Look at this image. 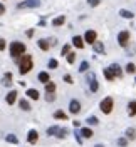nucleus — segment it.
Segmentation results:
<instances>
[{
	"instance_id": "obj_21",
	"label": "nucleus",
	"mask_w": 136,
	"mask_h": 147,
	"mask_svg": "<svg viewBox=\"0 0 136 147\" xmlns=\"http://www.w3.org/2000/svg\"><path fill=\"white\" fill-rule=\"evenodd\" d=\"M37 80L39 82H42V84H47L49 80H51V75H49V72H39V75H37Z\"/></svg>"
},
{
	"instance_id": "obj_17",
	"label": "nucleus",
	"mask_w": 136,
	"mask_h": 147,
	"mask_svg": "<svg viewBox=\"0 0 136 147\" xmlns=\"http://www.w3.org/2000/svg\"><path fill=\"white\" fill-rule=\"evenodd\" d=\"M27 97L29 99H32V100H39L40 99V94H39V90L37 89H27Z\"/></svg>"
},
{
	"instance_id": "obj_33",
	"label": "nucleus",
	"mask_w": 136,
	"mask_h": 147,
	"mask_svg": "<svg viewBox=\"0 0 136 147\" xmlns=\"http://www.w3.org/2000/svg\"><path fill=\"white\" fill-rule=\"evenodd\" d=\"M126 74H135L136 72V65L133 64V62H129V64H126Z\"/></svg>"
},
{
	"instance_id": "obj_36",
	"label": "nucleus",
	"mask_w": 136,
	"mask_h": 147,
	"mask_svg": "<svg viewBox=\"0 0 136 147\" xmlns=\"http://www.w3.org/2000/svg\"><path fill=\"white\" fill-rule=\"evenodd\" d=\"M103 74H104V77H106V80H108V82H113V80H114V77H113V74L109 72V69H104Z\"/></svg>"
},
{
	"instance_id": "obj_16",
	"label": "nucleus",
	"mask_w": 136,
	"mask_h": 147,
	"mask_svg": "<svg viewBox=\"0 0 136 147\" xmlns=\"http://www.w3.org/2000/svg\"><path fill=\"white\" fill-rule=\"evenodd\" d=\"M37 45H39L40 50H44V52H49V50H51V45H49L47 38H39V40H37Z\"/></svg>"
},
{
	"instance_id": "obj_29",
	"label": "nucleus",
	"mask_w": 136,
	"mask_h": 147,
	"mask_svg": "<svg viewBox=\"0 0 136 147\" xmlns=\"http://www.w3.org/2000/svg\"><path fill=\"white\" fill-rule=\"evenodd\" d=\"M44 85H45V92H55V89H57V87H55V84L52 82V80H49V82L44 84Z\"/></svg>"
},
{
	"instance_id": "obj_15",
	"label": "nucleus",
	"mask_w": 136,
	"mask_h": 147,
	"mask_svg": "<svg viewBox=\"0 0 136 147\" xmlns=\"http://www.w3.org/2000/svg\"><path fill=\"white\" fill-rule=\"evenodd\" d=\"M12 77H14L12 72H5L3 77H2V85H3V87H10V85H12Z\"/></svg>"
},
{
	"instance_id": "obj_11",
	"label": "nucleus",
	"mask_w": 136,
	"mask_h": 147,
	"mask_svg": "<svg viewBox=\"0 0 136 147\" xmlns=\"http://www.w3.org/2000/svg\"><path fill=\"white\" fill-rule=\"evenodd\" d=\"M37 140H39V132H37L36 129L29 130V134H27V142H29V144H37Z\"/></svg>"
},
{
	"instance_id": "obj_37",
	"label": "nucleus",
	"mask_w": 136,
	"mask_h": 147,
	"mask_svg": "<svg viewBox=\"0 0 136 147\" xmlns=\"http://www.w3.org/2000/svg\"><path fill=\"white\" fill-rule=\"evenodd\" d=\"M101 2H103V0H87V5L94 9V7H99V5H101Z\"/></svg>"
},
{
	"instance_id": "obj_42",
	"label": "nucleus",
	"mask_w": 136,
	"mask_h": 147,
	"mask_svg": "<svg viewBox=\"0 0 136 147\" xmlns=\"http://www.w3.org/2000/svg\"><path fill=\"white\" fill-rule=\"evenodd\" d=\"M74 137H76V142H77L79 146H82V137H81V134H79V132H74Z\"/></svg>"
},
{
	"instance_id": "obj_41",
	"label": "nucleus",
	"mask_w": 136,
	"mask_h": 147,
	"mask_svg": "<svg viewBox=\"0 0 136 147\" xmlns=\"http://www.w3.org/2000/svg\"><path fill=\"white\" fill-rule=\"evenodd\" d=\"M47 42H49V45H51V47L57 45V38H55V37H49V38H47Z\"/></svg>"
},
{
	"instance_id": "obj_46",
	"label": "nucleus",
	"mask_w": 136,
	"mask_h": 147,
	"mask_svg": "<svg viewBox=\"0 0 136 147\" xmlns=\"http://www.w3.org/2000/svg\"><path fill=\"white\" fill-rule=\"evenodd\" d=\"M72 124H74V127H81V122L79 120H74Z\"/></svg>"
},
{
	"instance_id": "obj_9",
	"label": "nucleus",
	"mask_w": 136,
	"mask_h": 147,
	"mask_svg": "<svg viewBox=\"0 0 136 147\" xmlns=\"http://www.w3.org/2000/svg\"><path fill=\"white\" fill-rule=\"evenodd\" d=\"M108 69H109V72L113 74L114 79H121L123 77V70H121V65L119 64H111Z\"/></svg>"
},
{
	"instance_id": "obj_35",
	"label": "nucleus",
	"mask_w": 136,
	"mask_h": 147,
	"mask_svg": "<svg viewBox=\"0 0 136 147\" xmlns=\"http://www.w3.org/2000/svg\"><path fill=\"white\" fill-rule=\"evenodd\" d=\"M66 59H67V64H74L76 62V52H69L66 55Z\"/></svg>"
},
{
	"instance_id": "obj_22",
	"label": "nucleus",
	"mask_w": 136,
	"mask_h": 147,
	"mask_svg": "<svg viewBox=\"0 0 136 147\" xmlns=\"http://www.w3.org/2000/svg\"><path fill=\"white\" fill-rule=\"evenodd\" d=\"M72 45L76 47V49H82V47H84V40H82L81 35H74L72 37Z\"/></svg>"
},
{
	"instance_id": "obj_40",
	"label": "nucleus",
	"mask_w": 136,
	"mask_h": 147,
	"mask_svg": "<svg viewBox=\"0 0 136 147\" xmlns=\"http://www.w3.org/2000/svg\"><path fill=\"white\" fill-rule=\"evenodd\" d=\"M5 47H7L5 38H3V37H0V52H3V50H5Z\"/></svg>"
},
{
	"instance_id": "obj_8",
	"label": "nucleus",
	"mask_w": 136,
	"mask_h": 147,
	"mask_svg": "<svg viewBox=\"0 0 136 147\" xmlns=\"http://www.w3.org/2000/svg\"><path fill=\"white\" fill-rule=\"evenodd\" d=\"M69 112L72 115H77L81 112V102L77 100V99H71V102H69Z\"/></svg>"
},
{
	"instance_id": "obj_24",
	"label": "nucleus",
	"mask_w": 136,
	"mask_h": 147,
	"mask_svg": "<svg viewBox=\"0 0 136 147\" xmlns=\"http://www.w3.org/2000/svg\"><path fill=\"white\" fill-rule=\"evenodd\" d=\"M18 107L22 110H25V112H29V110L32 109V105H30V102L25 100V99H22V100H18Z\"/></svg>"
},
{
	"instance_id": "obj_26",
	"label": "nucleus",
	"mask_w": 136,
	"mask_h": 147,
	"mask_svg": "<svg viewBox=\"0 0 136 147\" xmlns=\"http://www.w3.org/2000/svg\"><path fill=\"white\" fill-rule=\"evenodd\" d=\"M67 134H69V130L64 127V129H57V132H55V137L57 139H66L67 137Z\"/></svg>"
},
{
	"instance_id": "obj_23",
	"label": "nucleus",
	"mask_w": 136,
	"mask_h": 147,
	"mask_svg": "<svg viewBox=\"0 0 136 147\" xmlns=\"http://www.w3.org/2000/svg\"><path fill=\"white\" fill-rule=\"evenodd\" d=\"M52 117H54L55 120H66L67 119V114H66L64 110H55L54 114H52Z\"/></svg>"
},
{
	"instance_id": "obj_14",
	"label": "nucleus",
	"mask_w": 136,
	"mask_h": 147,
	"mask_svg": "<svg viewBox=\"0 0 136 147\" xmlns=\"http://www.w3.org/2000/svg\"><path fill=\"white\" fill-rule=\"evenodd\" d=\"M5 102L9 104V105H14L15 102H17V90H10L7 94V97H5Z\"/></svg>"
},
{
	"instance_id": "obj_31",
	"label": "nucleus",
	"mask_w": 136,
	"mask_h": 147,
	"mask_svg": "<svg viewBox=\"0 0 136 147\" xmlns=\"http://www.w3.org/2000/svg\"><path fill=\"white\" fill-rule=\"evenodd\" d=\"M87 70H89V62H87V60H82L81 62V65H79V72H87Z\"/></svg>"
},
{
	"instance_id": "obj_6",
	"label": "nucleus",
	"mask_w": 136,
	"mask_h": 147,
	"mask_svg": "<svg viewBox=\"0 0 136 147\" xmlns=\"http://www.w3.org/2000/svg\"><path fill=\"white\" fill-rule=\"evenodd\" d=\"M129 38H131V34H129V30H121L118 34V44L123 49H126L129 45Z\"/></svg>"
},
{
	"instance_id": "obj_27",
	"label": "nucleus",
	"mask_w": 136,
	"mask_h": 147,
	"mask_svg": "<svg viewBox=\"0 0 136 147\" xmlns=\"http://www.w3.org/2000/svg\"><path fill=\"white\" fill-rule=\"evenodd\" d=\"M86 122H87V125H98V124H99V119H98L96 115H89V117L86 119Z\"/></svg>"
},
{
	"instance_id": "obj_39",
	"label": "nucleus",
	"mask_w": 136,
	"mask_h": 147,
	"mask_svg": "<svg viewBox=\"0 0 136 147\" xmlns=\"http://www.w3.org/2000/svg\"><path fill=\"white\" fill-rule=\"evenodd\" d=\"M62 80H64L66 84H74L72 75H69V74H66V75H64V77H62Z\"/></svg>"
},
{
	"instance_id": "obj_48",
	"label": "nucleus",
	"mask_w": 136,
	"mask_h": 147,
	"mask_svg": "<svg viewBox=\"0 0 136 147\" xmlns=\"http://www.w3.org/2000/svg\"><path fill=\"white\" fill-rule=\"evenodd\" d=\"M135 82H136V79H135Z\"/></svg>"
},
{
	"instance_id": "obj_12",
	"label": "nucleus",
	"mask_w": 136,
	"mask_h": 147,
	"mask_svg": "<svg viewBox=\"0 0 136 147\" xmlns=\"http://www.w3.org/2000/svg\"><path fill=\"white\" fill-rule=\"evenodd\" d=\"M79 134H81L82 139H91V137H94V130H92L91 127H81Z\"/></svg>"
},
{
	"instance_id": "obj_10",
	"label": "nucleus",
	"mask_w": 136,
	"mask_h": 147,
	"mask_svg": "<svg viewBox=\"0 0 136 147\" xmlns=\"http://www.w3.org/2000/svg\"><path fill=\"white\" fill-rule=\"evenodd\" d=\"M92 50H94L98 55H104L106 54V47H104V44H103L101 40H94V44H92Z\"/></svg>"
},
{
	"instance_id": "obj_44",
	"label": "nucleus",
	"mask_w": 136,
	"mask_h": 147,
	"mask_svg": "<svg viewBox=\"0 0 136 147\" xmlns=\"http://www.w3.org/2000/svg\"><path fill=\"white\" fill-rule=\"evenodd\" d=\"M5 12H7V9H5V5H3V3H0V17H2V15H3Z\"/></svg>"
},
{
	"instance_id": "obj_38",
	"label": "nucleus",
	"mask_w": 136,
	"mask_h": 147,
	"mask_svg": "<svg viewBox=\"0 0 136 147\" xmlns=\"http://www.w3.org/2000/svg\"><path fill=\"white\" fill-rule=\"evenodd\" d=\"M71 52V45L69 44H66V45H62V50H61V55H67Z\"/></svg>"
},
{
	"instance_id": "obj_4",
	"label": "nucleus",
	"mask_w": 136,
	"mask_h": 147,
	"mask_svg": "<svg viewBox=\"0 0 136 147\" xmlns=\"http://www.w3.org/2000/svg\"><path fill=\"white\" fill-rule=\"evenodd\" d=\"M99 109L103 114H111L113 112V109H114V100H113V97H104L103 100L99 102Z\"/></svg>"
},
{
	"instance_id": "obj_7",
	"label": "nucleus",
	"mask_w": 136,
	"mask_h": 147,
	"mask_svg": "<svg viewBox=\"0 0 136 147\" xmlns=\"http://www.w3.org/2000/svg\"><path fill=\"white\" fill-rule=\"evenodd\" d=\"M96 38H98L96 30H86V32H84V35H82L84 44H89V45H92V44H94V40H96Z\"/></svg>"
},
{
	"instance_id": "obj_28",
	"label": "nucleus",
	"mask_w": 136,
	"mask_h": 147,
	"mask_svg": "<svg viewBox=\"0 0 136 147\" xmlns=\"http://www.w3.org/2000/svg\"><path fill=\"white\" fill-rule=\"evenodd\" d=\"M47 67H49L51 70H55V69L59 67V62H57L55 59H49V62H47Z\"/></svg>"
},
{
	"instance_id": "obj_47",
	"label": "nucleus",
	"mask_w": 136,
	"mask_h": 147,
	"mask_svg": "<svg viewBox=\"0 0 136 147\" xmlns=\"http://www.w3.org/2000/svg\"><path fill=\"white\" fill-rule=\"evenodd\" d=\"M94 147H104V146H103V144H96Z\"/></svg>"
},
{
	"instance_id": "obj_32",
	"label": "nucleus",
	"mask_w": 136,
	"mask_h": 147,
	"mask_svg": "<svg viewBox=\"0 0 136 147\" xmlns=\"http://www.w3.org/2000/svg\"><path fill=\"white\" fill-rule=\"evenodd\" d=\"M57 125H51V127L47 129V132H45V134H47V137H52V136H55V132H57Z\"/></svg>"
},
{
	"instance_id": "obj_20",
	"label": "nucleus",
	"mask_w": 136,
	"mask_h": 147,
	"mask_svg": "<svg viewBox=\"0 0 136 147\" xmlns=\"http://www.w3.org/2000/svg\"><path fill=\"white\" fill-rule=\"evenodd\" d=\"M128 115H129V117H135L136 115V100L128 102Z\"/></svg>"
},
{
	"instance_id": "obj_13",
	"label": "nucleus",
	"mask_w": 136,
	"mask_h": 147,
	"mask_svg": "<svg viewBox=\"0 0 136 147\" xmlns=\"http://www.w3.org/2000/svg\"><path fill=\"white\" fill-rule=\"evenodd\" d=\"M64 24H66V15H57V17H54L52 22H51L52 27H62Z\"/></svg>"
},
{
	"instance_id": "obj_30",
	"label": "nucleus",
	"mask_w": 136,
	"mask_h": 147,
	"mask_svg": "<svg viewBox=\"0 0 136 147\" xmlns=\"http://www.w3.org/2000/svg\"><path fill=\"white\" fill-rule=\"evenodd\" d=\"M116 146H119V147H126V146H129V140H128L126 137H119L118 140H116Z\"/></svg>"
},
{
	"instance_id": "obj_43",
	"label": "nucleus",
	"mask_w": 136,
	"mask_h": 147,
	"mask_svg": "<svg viewBox=\"0 0 136 147\" xmlns=\"http://www.w3.org/2000/svg\"><path fill=\"white\" fill-rule=\"evenodd\" d=\"M25 35L30 38V37H34V28H29V30H25Z\"/></svg>"
},
{
	"instance_id": "obj_1",
	"label": "nucleus",
	"mask_w": 136,
	"mask_h": 147,
	"mask_svg": "<svg viewBox=\"0 0 136 147\" xmlns=\"http://www.w3.org/2000/svg\"><path fill=\"white\" fill-rule=\"evenodd\" d=\"M9 52H10V57H12V59L18 60L22 55L27 52V47H25V44H24V42H18V40H15V42H12V44L9 45Z\"/></svg>"
},
{
	"instance_id": "obj_5",
	"label": "nucleus",
	"mask_w": 136,
	"mask_h": 147,
	"mask_svg": "<svg viewBox=\"0 0 136 147\" xmlns=\"http://www.w3.org/2000/svg\"><path fill=\"white\" fill-rule=\"evenodd\" d=\"M40 7V0H22L17 3V10H24V9H37Z\"/></svg>"
},
{
	"instance_id": "obj_19",
	"label": "nucleus",
	"mask_w": 136,
	"mask_h": 147,
	"mask_svg": "<svg viewBox=\"0 0 136 147\" xmlns=\"http://www.w3.org/2000/svg\"><path fill=\"white\" fill-rule=\"evenodd\" d=\"M119 17L121 18H128V20H133V18H135V13L129 12L128 9H121L119 10Z\"/></svg>"
},
{
	"instance_id": "obj_3",
	"label": "nucleus",
	"mask_w": 136,
	"mask_h": 147,
	"mask_svg": "<svg viewBox=\"0 0 136 147\" xmlns=\"http://www.w3.org/2000/svg\"><path fill=\"white\" fill-rule=\"evenodd\" d=\"M86 82H87V85H89V92L91 94H96V92L99 90V82H98L96 74L94 72H87L86 74Z\"/></svg>"
},
{
	"instance_id": "obj_45",
	"label": "nucleus",
	"mask_w": 136,
	"mask_h": 147,
	"mask_svg": "<svg viewBox=\"0 0 136 147\" xmlns=\"http://www.w3.org/2000/svg\"><path fill=\"white\" fill-rule=\"evenodd\" d=\"M45 25H47V24H45V20H44V18H42V20L39 22V27H45Z\"/></svg>"
},
{
	"instance_id": "obj_34",
	"label": "nucleus",
	"mask_w": 136,
	"mask_h": 147,
	"mask_svg": "<svg viewBox=\"0 0 136 147\" xmlns=\"http://www.w3.org/2000/svg\"><path fill=\"white\" fill-rule=\"evenodd\" d=\"M55 100V92H45V102H54Z\"/></svg>"
},
{
	"instance_id": "obj_18",
	"label": "nucleus",
	"mask_w": 136,
	"mask_h": 147,
	"mask_svg": "<svg viewBox=\"0 0 136 147\" xmlns=\"http://www.w3.org/2000/svg\"><path fill=\"white\" fill-rule=\"evenodd\" d=\"M124 137H126L128 140H135L136 139V129L135 127H128L126 130H124Z\"/></svg>"
},
{
	"instance_id": "obj_2",
	"label": "nucleus",
	"mask_w": 136,
	"mask_h": 147,
	"mask_svg": "<svg viewBox=\"0 0 136 147\" xmlns=\"http://www.w3.org/2000/svg\"><path fill=\"white\" fill-rule=\"evenodd\" d=\"M32 67H34V60H32V55L29 54H24L20 59H18V72L22 74V75H25L32 70Z\"/></svg>"
},
{
	"instance_id": "obj_25",
	"label": "nucleus",
	"mask_w": 136,
	"mask_h": 147,
	"mask_svg": "<svg viewBox=\"0 0 136 147\" xmlns=\"http://www.w3.org/2000/svg\"><path fill=\"white\" fill-rule=\"evenodd\" d=\"M5 140H7L9 144H15V146L18 144V137L15 134H7V136H5Z\"/></svg>"
}]
</instances>
